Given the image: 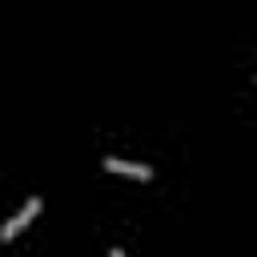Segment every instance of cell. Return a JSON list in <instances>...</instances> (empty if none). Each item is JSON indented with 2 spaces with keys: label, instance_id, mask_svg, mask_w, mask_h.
<instances>
[{
  "label": "cell",
  "instance_id": "1",
  "mask_svg": "<svg viewBox=\"0 0 257 257\" xmlns=\"http://www.w3.org/2000/svg\"><path fill=\"white\" fill-rule=\"evenodd\" d=\"M36 213H40V197H32V201H28V205H24L16 217H8V221L0 225V241H12V237H16V233H20V229H24V225L36 217Z\"/></svg>",
  "mask_w": 257,
  "mask_h": 257
},
{
  "label": "cell",
  "instance_id": "2",
  "mask_svg": "<svg viewBox=\"0 0 257 257\" xmlns=\"http://www.w3.org/2000/svg\"><path fill=\"white\" fill-rule=\"evenodd\" d=\"M104 169L108 173H124V177H137V181H149L153 169L149 165H137V161H120V157H104Z\"/></svg>",
  "mask_w": 257,
  "mask_h": 257
},
{
  "label": "cell",
  "instance_id": "3",
  "mask_svg": "<svg viewBox=\"0 0 257 257\" xmlns=\"http://www.w3.org/2000/svg\"><path fill=\"white\" fill-rule=\"evenodd\" d=\"M108 257H124V253H120V249H112V253H108Z\"/></svg>",
  "mask_w": 257,
  "mask_h": 257
}]
</instances>
